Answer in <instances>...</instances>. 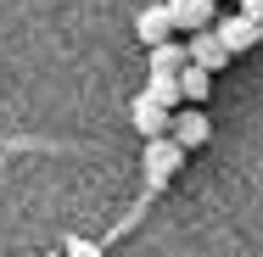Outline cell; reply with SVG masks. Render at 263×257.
I'll use <instances>...</instances> for the list:
<instances>
[{"label":"cell","instance_id":"1","mask_svg":"<svg viewBox=\"0 0 263 257\" xmlns=\"http://www.w3.org/2000/svg\"><path fill=\"white\" fill-rule=\"evenodd\" d=\"M185 146L179 140H168V134H157V140H146V156H140V168H146V190H162L179 168H185Z\"/></svg>","mask_w":263,"mask_h":257},{"label":"cell","instance_id":"2","mask_svg":"<svg viewBox=\"0 0 263 257\" xmlns=\"http://www.w3.org/2000/svg\"><path fill=\"white\" fill-rule=\"evenodd\" d=\"M213 134V117L202 106H174V117H168V140H179L185 151H196V146H208Z\"/></svg>","mask_w":263,"mask_h":257},{"label":"cell","instance_id":"3","mask_svg":"<svg viewBox=\"0 0 263 257\" xmlns=\"http://www.w3.org/2000/svg\"><path fill=\"white\" fill-rule=\"evenodd\" d=\"M213 34L224 39V51L230 56H241V51H252V45H263V23H252V17H213Z\"/></svg>","mask_w":263,"mask_h":257},{"label":"cell","instance_id":"4","mask_svg":"<svg viewBox=\"0 0 263 257\" xmlns=\"http://www.w3.org/2000/svg\"><path fill=\"white\" fill-rule=\"evenodd\" d=\"M185 56H191L196 67H208V73H224V67H230V51H224V39H218L213 28H196V34L185 39Z\"/></svg>","mask_w":263,"mask_h":257},{"label":"cell","instance_id":"5","mask_svg":"<svg viewBox=\"0 0 263 257\" xmlns=\"http://www.w3.org/2000/svg\"><path fill=\"white\" fill-rule=\"evenodd\" d=\"M168 6V23H174V34H196V28H213V0H162Z\"/></svg>","mask_w":263,"mask_h":257},{"label":"cell","instance_id":"6","mask_svg":"<svg viewBox=\"0 0 263 257\" xmlns=\"http://www.w3.org/2000/svg\"><path fill=\"white\" fill-rule=\"evenodd\" d=\"M129 117H135V129H140V140H157V134H168V106H157L152 95H135V106H129Z\"/></svg>","mask_w":263,"mask_h":257},{"label":"cell","instance_id":"7","mask_svg":"<svg viewBox=\"0 0 263 257\" xmlns=\"http://www.w3.org/2000/svg\"><path fill=\"white\" fill-rule=\"evenodd\" d=\"M174 78H179V95H185V106H202V101L213 95V73H208V67H196L191 56H185V67H179Z\"/></svg>","mask_w":263,"mask_h":257},{"label":"cell","instance_id":"8","mask_svg":"<svg viewBox=\"0 0 263 257\" xmlns=\"http://www.w3.org/2000/svg\"><path fill=\"white\" fill-rule=\"evenodd\" d=\"M135 34H140V45H162V39H174V23H168V6H146V11L135 17Z\"/></svg>","mask_w":263,"mask_h":257},{"label":"cell","instance_id":"9","mask_svg":"<svg viewBox=\"0 0 263 257\" xmlns=\"http://www.w3.org/2000/svg\"><path fill=\"white\" fill-rule=\"evenodd\" d=\"M179 67H185V39H162V45H152V67H146V73L174 78Z\"/></svg>","mask_w":263,"mask_h":257},{"label":"cell","instance_id":"10","mask_svg":"<svg viewBox=\"0 0 263 257\" xmlns=\"http://www.w3.org/2000/svg\"><path fill=\"white\" fill-rule=\"evenodd\" d=\"M140 95H152V101L168 106V112H174V106H185V95H179V78H162V73H146V90H140Z\"/></svg>","mask_w":263,"mask_h":257},{"label":"cell","instance_id":"11","mask_svg":"<svg viewBox=\"0 0 263 257\" xmlns=\"http://www.w3.org/2000/svg\"><path fill=\"white\" fill-rule=\"evenodd\" d=\"M62 257H106V246L90 241V235H67V241H62Z\"/></svg>","mask_w":263,"mask_h":257},{"label":"cell","instance_id":"12","mask_svg":"<svg viewBox=\"0 0 263 257\" xmlns=\"http://www.w3.org/2000/svg\"><path fill=\"white\" fill-rule=\"evenodd\" d=\"M235 11H241V17H252V23H263V0H235Z\"/></svg>","mask_w":263,"mask_h":257},{"label":"cell","instance_id":"13","mask_svg":"<svg viewBox=\"0 0 263 257\" xmlns=\"http://www.w3.org/2000/svg\"><path fill=\"white\" fill-rule=\"evenodd\" d=\"M45 257H62V252H45Z\"/></svg>","mask_w":263,"mask_h":257}]
</instances>
